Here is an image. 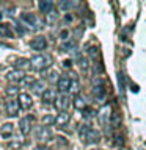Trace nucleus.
Segmentation results:
<instances>
[{
	"label": "nucleus",
	"mask_w": 146,
	"mask_h": 150,
	"mask_svg": "<svg viewBox=\"0 0 146 150\" xmlns=\"http://www.w3.org/2000/svg\"><path fill=\"white\" fill-rule=\"evenodd\" d=\"M30 64H31V69H35V70H44L47 67H50L52 56L50 55H44V53L35 55L30 59Z\"/></svg>",
	"instance_id": "1"
},
{
	"label": "nucleus",
	"mask_w": 146,
	"mask_h": 150,
	"mask_svg": "<svg viewBox=\"0 0 146 150\" xmlns=\"http://www.w3.org/2000/svg\"><path fill=\"white\" fill-rule=\"evenodd\" d=\"M36 139L39 141L41 144H46V142H49V141L54 139V133H52V130L49 127L41 125V127H38V130H36Z\"/></svg>",
	"instance_id": "2"
},
{
	"label": "nucleus",
	"mask_w": 146,
	"mask_h": 150,
	"mask_svg": "<svg viewBox=\"0 0 146 150\" xmlns=\"http://www.w3.org/2000/svg\"><path fill=\"white\" fill-rule=\"evenodd\" d=\"M19 103L17 100H14V98H8L6 102H5V111H6V116L8 117H16L19 114Z\"/></svg>",
	"instance_id": "3"
},
{
	"label": "nucleus",
	"mask_w": 146,
	"mask_h": 150,
	"mask_svg": "<svg viewBox=\"0 0 146 150\" xmlns=\"http://www.w3.org/2000/svg\"><path fill=\"white\" fill-rule=\"evenodd\" d=\"M21 21L25 23V25H28L30 28H38L39 27V21H38L35 13H22L21 14Z\"/></svg>",
	"instance_id": "4"
},
{
	"label": "nucleus",
	"mask_w": 146,
	"mask_h": 150,
	"mask_svg": "<svg viewBox=\"0 0 146 150\" xmlns=\"http://www.w3.org/2000/svg\"><path fill=\"white\" fill-rule=\"evenodd\" d=\"M55 108L58 110L60 112L61 111H66L69 108V105H71V98H69V96L68 94H60L58 97H57V100H55Z\"/></svg>",
	"instance_id": "5"
},
{
	"label": "nucleus",
	"mask_w": 146,
	"mask_h": 150,
	"mask_svg": "<svg viewBox=\"0 0 146 150\" xmlns=\"http://www.w3.org/2000/svg\"><path fill=\"white\" fill-rule=\"evenodd\" d=\"M93 96H94V98H96L97 102H104V100H105V97H107V89H105V86H104L101 81H97V83L93 86Z\"/></svg>",
	"instance_id": "6"
},
{
	"label": "nucleus",
	"mask_w": 146,
	"mask_h": 150,
	"mask_svg": "<svg viewBox=\"0 0 146 150\" xmlns=\"http://www.w3.org/2000/svg\"><path fill=\"white\" fill-rule=\"evenodd\" d=\"M71 84H72V80H71L68 75H61L58 78V81H57V88H58V91L61 94H66L71 89Z\"/></svg>",
	"instance_id": "7"
},
{
	"label": "nucleus",
	"mask_w": 146,
	"mask_h": 150,
	"mask_svg": "<svg viewBox=\"0 0 146 150\" xmlns=\"http://www.w3.org/2000/svg\"><path fill=\"white\" fill-rule=\"evenodd\" d=\"M17 103H19V108L21 110H30V108L33 106V100H31V97L28 96V94L25 92H22V94H19L17 96Z\"/></svg>",
	"instance_id": "8"
},
{
	"label": "nucleus",
	"mask_w": 146,
	"mask_h": 150,
	"mask_svg": "<svg viewBox=\"0 0 146 150\" xmlns=\"http://www.w3.org/2000/svg\"><path fill=\"white\" fill-rule=\"evenodd\" d=\"M83 142H87V144H97L99 141H101V133H99L97 130H94V128H89L87 131V134L83 136Z\"/></svg>",
	"instance_id": "9"
},
{
	"label": "nucleus",
	"mask_w": 146,
	"mask_h": 150,
	"mask_svg": "<svg viewBox=\"0 0 146 150\" xmlns=\"http://www.w3.org/2000/svg\"><path fill=\"white\" fill-rule=\"evenodd\" d=\"M30 47L33 50H38V52H41V50H46V47H47V39L44 36H38V38H33V39L30 41Z\"/></svg>",
	"instance_id": "10"
},
{
	"label": "nucleus",
	"mask_w": 146,
	"mask_h": 150,
	"mask_svg": "<svg viewBox=\"0 0 146 150\" xmlns=\"http://www.w3.org/2000/svg\"><path fill=\"white\" fill-rule=\"evenodd\" d=\"M97 116H99V122H101L104 127L110 125V117H112V110H110V106H104L102 110L97 112Z\"/></svg>",
	"instance_id": "11"
},
{
	"label": "nucleus",
	"mask_w": 146,
	"mask_h": 150,
	"mask_svg": "<svg viewBox=\"0 0 146 150\" xmlns=\"http://www.w3.org/2000/svg\"><path fill=\"white\" fill-rule=\"evenodd\" d=\"M24 78H25V72H22V70H9L6 74V80L11 83H17V81H24Z\"/></svg>",
	"instance_id": "12"
},
{
	"label": "nucleus",
	"mask_w": 146,
	"mask_h": 150,
	"mask_svg": "<svg viewBox=\"0 0 146 150\" xmlns=\"http://www.w3.org/2000/svg\"><path fill=\"white\" fill-rule=\"evenodd\" d=\"M69 120H71V114H69V112L61 111V112H58V116L55 117V125L61 128V127H66V125H68Z\"/></svg>",
	"instance_id": "13"
},
{
	"label": "nucleus",
	"mask_w": 146,
	"mask_h": 150,
	"mask_svg": "<svg viewBox=\"0 0 146 150\" xmlns=\"http://www.w3.org/2000/svg\"><path fill=\"white\" fill-rule=\"evenodd\" d=\"M14 69L22 70V72H25V70L31 69L30 59H27V58H19V59H16V61H14Z\"/></svg>",
	"instance_id": "14"
},
{
	"label": "nucleus",
	"mask_w": 146,
	"mask_h": 150,
	"mask_svg": "<svg viewBox=\"0 0 146 150\" xmlns=\"http://www.w3.org/2000/svg\"><path fill=\"white\" fill-rule=\"evenodd\" d=\"M38 8H39L41 13L49 14V13H52V9H54V0H39Z\"/></svg>",
	"instance_id": "15"
},
{
	"label": "nucleus",
	"mask_w": 146,
	"mask_h": 150,
	"mask_svg": "<svg viewBox=\"0 0 146 150\" xmlns=\"http://www.w3.org/2000/svg\"><path fill=\"white\" fill-rule=\"evenodd\" d=\"M41 98H42V102H44L46 105H49V103H55V100H57V94H55L54 89H46L44 94L41 96Z\"/></svg>",
	"instance_id": "16"
},
{
	"label": "nucleus",
	"mask_w": 146,
	"mask_h": 150,
	"mask_svg": "<svg viewBox=\"0 0 146 150\" xmlns=\"http://www.w3.org/2000/svg\"><path fill=\"white\" fill-rule=\"evenodd\" d=\"M19 128H21V133L24 136H27L31 131V124H30V117H24L19 122Z\"/></svg>",
	"instance_id": "17"
},
{
	"label": "nucleus",
	"mask_w": 146,
	"mask_h": 150,
	"mask_svg": "<svg viewBox=\"0 0 146 150\" xmlns=\"http://www.w3.org/2000/svg\"><path fill=\"white\" fill-rule=\"evenodd\" d=\"M13 133H14V125L9 124V122H6V124H3L0 127V134L3 138H9V136H13Z\"/></svg>",
	"instance_id": "18"
},
{
	"label": "nucleus",
	"mask_w": 146,
	"mask_h": 150,
	"mask_svg": "<svg viewBox=\"0 0 146 150\" xmlns=\"http://www.w3.org/2000/svg\"><path fill=\"white\" fill-rule=\"evenodd\" d=\"M31 91L35 92V94H39V96H42L44 94V91H46V84H44V81L42 80H38V81H33V84H31Z\"/></svg>",
	"instance_id": "19"
},
{
	"label": "nucleus",
	"mask_w": 146,
	"mask_h": 150,
	"mask_svg": "<svg viewBox=\"0 0 146 150\" xmlns=\"http://www.w3.org/2000/svg\"><path fill=\"white\" fill-rule=\"evenodd\" d=\"M72 103H74L75 110H79V111H83L85 108H87V100H85L82 96H79V94L74 97V102Z\"/></svg>",
	"instance_id": "20"
},
{
	"label": "nucleus",
	"mask_w": 146,
	"mask_h": 150,
	"mask_svg": "<svg viewBox=\"0 0 146 150\" xmlns=\"http://www.w3.org/2000/svg\"><path fill=\"white\" fill-rule=\"evenodd\" d=\"M0 36L3 38H13V30L8 23H0Z\"/></svg>",
	"instance_id": "21"
},
{
	"label": "nucleus",
	"mask_w": 146,
	"mask_h": 150,
	"mask_svg": "<svg viewBox=\"0 0 146 150\" xmlns=\"http://www.w3.org/2000/svg\"><path fill=\"white\" fill-rule=\"evenodd\" d=\"M58 8L61 9V11H69V9L74 8V2L72 0H61V2L58 3Z\"/></svg>",
	"instance_id": "22"
},
{
	"label": "nucleus",
	"mask_w": 146,
	"mask_h": 150,
	"mask_svg": "<svg viewBox=\"0 0 146 150\" xmlns=\"http://www.w3.org/2000/svg\"><path fill=\"white\" fill-rule=\"evenodd\" d=\"M75 41H72V39H69V41H64L63 44H61V50L63 52H72V50H75Z\"/></svg>",
	"instance_id": "23"
},
{
	"label": "nucleus",
	"mask_w": 146,
	"mask_h": 150,
	"mask_svg": "<svg viewBox=\"0 0 146 150\" xmlns=\"http://www.w3.org/2000/svg\"><path fill=\"white\" fill-rule=\"evenodd\" d=\"M118 86H120V94L121 97L124 98V94H126V84H124V75L121 72L118 74Z\"/></svg>",
	"instance_id": "24"
},
{
	"label": "nucleus",
	"mask_w": 146,
	"mask_h": 150,
	"mask_svg": "<svg viewBox=\"0 0 146 150\" xmlns=\"http://www.w3.org/2000/svg\"><path fill=\"white\" fill-rule=\"evenodd\" d=\"M5 92H6V96H9V97L19 96V88L16 86V84H9V86L5 89Z\"/></svg>",
	"instance_id": "25"
},
{
	"label": "nucleus",
	"mask_w": 146,
	"mask_h": 150,
	"mask_svg": "<svg viewBox=\"0 0 146 150\" xmlns=\"http://www.w3.org/2000/svg\"><path fill=\"white\" fill-rule=\"evenodd\" d=\"M88 55H89V58H91L93 61H96V59L99 58V50H97V47L89 45V47H88Z\"/></svg>",
	"instance_id": "26"
},
{
	"label": "nucleus",
	"mask_w": 146,
	"mask_h": 150,
	"mask_svg": "<svg viewBox=\"0 0 146 150\" xmlns=\"http://www.w3.org/2000/svg\"><path fill=\"white\" fill-rule=\"evenodd\" d=\"M120 122H121V119H120V116H118V112H112L110 125L113 127V128H118V127H120Z\"/></svg>",
	"instance_id": "27"
},
{
	"label": "nucleus",
	"mask_w": 146,
	"mask_h": 150,
	"mask_svg": "<svg viewBox=\"0 0 146 150\" xmlns=\"http://www.w3.org/2000/svg\"><path fill=\"white\" fill-rule=\"evenodd\" d=\"M42 125H55V117L50 116V114H46L44 117H42Z\"/></svg>",
	"instance_id": "28"
},
{
	"label": "nucleus",
	"mask_w": 146,
	"mask_h": 150,
	"mask_svg": "<svg viewBox=\"0 0 146 150\" xmlns=\"http://www.w3.org/2000/svg\"><path fill=\"white\" fill-rule=\"evenodd\" d=\"M79 66H80V69H82L83 72H87L88 67H89V63H88L87 58H80V59H79Z\"/></svg>",
	"instance_id": "29"
},
{
	"label": "nucleus",
	"mask_w": 146,
	"mask_h": 150,
	"mask_svg": "<svg viewBox=\"0 0 146 150\" xmlns=\"http://www.w3.org/2000/svg\"><path fill=\"white\" fill-rule=\"evenodd\" d=\"M91 128V127H89L88 124H85V125H82L80 127V130H79V136H80V139H83V136L87 134V131Z\"/></svg>",
	"instance_id": "30"
},
{
	"label": "nucleus",
	"mask_w": 146,
	"mask_h": 150,
	"mask_svg": "<svg viewBox=\"0 0 146 150\" xmlns=\"http://www.w3.org/2000/svg\"><path fill=\"white\" fill-rule=\"evenodd\" d=\"M69 92H72V94H75V96H77V92H79V81H77V80H74V81H72Z\"/></svg>",
	"instance_id": "31"
},
{
	"label": "nucleus",
	"mask_w": 146,
	"mask_h": 150,
	"mask_svg": "<svg viewBox=\"0 0 146 150\" xmlns=\"http://www.w3.org/2000/svg\"><path fill=\"white\" fill-rule=\"evenodd\" d=\"M46 16H47V22H49V23L55 22V21H57V17H58V16H57V14H55L54 11H52V13H49V14H46Z\"/></svg>",
	"instance_id": "32"
},
{
	"label": "nucleus",
	"mask_w": 146,
	"mask_h": 150,
	"mask_svg": "<svg viewBox=\"0 0 146 150\" xmlns=\"http://www.w3.org/2000/svg\"><path fill=\"white\" fill-rule=\"evenodd\" d=\"M82 112H83V117H93V116H94L93 110H89V108H85Z\"/></svg>",
	"instance_id": "33"
},
{
	"label": "nucleus",
	"mask_w": 146,
	"mask_h": 150,
	"mask_svg": "<svg viewBox=\"0 0 146 150\" xmlns=\"http://www.w3.org/2000/svg\"><path fill=\"white\" fill-rule=\"evenodd\" d=\"M35 150H50V149H49V145H47V144H38L35 147Z\"/></svg>",
	"instance_id": "34"
},
{
	"label": "nucleus",
	"mask_w": 146,
	"mask_h": 150,
	"mask_svg": "<svg viewBox=\"0 0 146 150\" xmlns=\"http://www.w3.org/2000/svg\"><path fill=\"white\" fill-rule=\"evenodd\" d=\"M71 66H72V61H71V59H64V61H63V67L71 69Z\"/></svg>",
	"instance_id": "35"
},
{
	"label": "nucleus",
	"mask_w": 146,
	"mask_h": 150,
	"mask_svg": "<svg viewBox=\"0 0 146 150\" xmlns=\"http://www.w3.org/2000/svg\"><path fill=\"white\" fill-rule=\"evenodd\" d=\"M60 36H61V39L68 41V36H69V33H68V30H63V31L60 33Z\"/></svg>",
	"instance_id": "36"
},
{
	"label": "nucleus",
	"mask_w": 146,
	"mask_h": 150,
	"mask_svg": "<svg viewBox=\"0 0 146 150\" xmlns=\"http://www.w3.org/2000/svg\"><path fill=\"white\" fill-rule=\"evenodd\" d=\"M72 2H74V5H75V3H77V2H80V0H72Z\"/></svg>",
	"instance_id": "37"
},
{
	"label": "nucleus",
	"mask_w": 146,
	"mask_h": 150,
	"mask_svg": "<svg viewBox=\"0 0 146 150\" xmlns=\"http://www.w3.org/2000/svg\"><path fill=\"white\" fill-rule=\"evenodd\" d=\"M96 150H101V149H96Z\"/></svg>",
	"instance_id": "38"
}]
</instances>
